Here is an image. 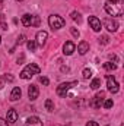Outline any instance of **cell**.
Wrapping results in <instances>:
<instances>
[{"instance_id": "d6a6232c", "label": "cell", "mask_w": 124, "mask_h": 126, "mask_svg": "<svg viewBox=\"0 0 124 126\" xmlns=\"http://www.w3.org/2000/svg\"><path fill=\"white\" fill-rule=\"evenodd\" d=\"M0 30H7V25H6L4 22H1V24H0Z\"/></svg>"}, {"instance_id": "d6986e66", "label": "cell", "mask_w": 124, "mask_h": 126, "mask_svg": "<svg viewBox=\"0 0 124 126\" xmlns=\"http://www.w3.org/2000/svg\"><path fill=\"white\" fill-rule=\"evenodd\" d=\"M104 67L107 70H115L117 69V64L115 63H111V62H107V63H104Z\"/></svg>"}, {"instance_id": "d4e9b609", "label": "cell", "mask_w": 124, "mask_h": 126, "mask_svg": "<svg viewBox=\"0 0 124 126\" xmlns=\"http://www.w3.org/2000/svg\"><path fill=\"white\" fill-rule=\"evenodd\" d=\"M99 43H102V44H108V43H110V38H108L107 35H102V37L99 38Z\"/></svg>"}, {"instance_id": "7402d4cb", "label": "cell", "mask_w": 124, "mask_h": 126, "mask_svg": "<svg viewBox=\"0 0 124 126\" xmlns=\"http://www.w3.org/2000/svg\"><path fill=\"white\" fill-rule=\"evenodd\" d=\"M39 24H41V21H39V16H37V15H32V25H31V27H39Z\"/></svg>"}, {"instance_id": "5bb4252c", "label": "cell", "mask_w": 124, "mask_h": 126, "mask_svg": "<svg viewBox=\"0 0 124 126\" xmlns=\"http://www.w3.org/2000/svg\"><path fill=\"white\" fill-rule=\"evenodd\" d=\"M77 51H79V54H86V53L89 51V43L80 41L79 46H77Z\"/></svg>"}, {"instance_id": "ba28073f", "label": "cell", "mask_w": 124, "mask_h": 126, "mask_svg": "<svg viewBox=\"0 0 124 126\" xmlns=\"http://www.w3.org/2000/svg\"><path fill=\"white\" fill-rule=\"evenodd\" d=\"M88 24H89V27L92 28L95 32L101 31V21L96 18V16H89V19H88Z\"/></svg>"}, {"instance_id": "44dd1931", "label": "cell", "mask_w": 124, "mask_h": 126, "mask_svg": "<svg viewBox=\"0 0 124 126\" xmlns=\"http://www.w3.org/2000/svg\"><path fill=\"white\" fill-rule=\"evenodd\" d=\"M45 109L48 110V111H53L54 110V103L48 98V100H45Z\"/></svg>"}, {"instance_id": "4dcf8cb0", "label": "cell", "mask_w": 124, "mask_h": 126, "mask_svg": "<svg viewBox=\"0 0 124 126\" xmlns=\"http://www.w3.org/2000/svg\"><path fill=\"white\" fill-rule=\"evenodd\" d=\"M86 126H99V125H98L96 122H93V120H91V122H88V123H86Z\"/></svg>"}, {"instance_id": "e575fe53", "label": "cell", "mask_w": 124, "mask_h": 126, "mask_svg": "<svg viewBox=\"0 0 124 126\" xmlns=\"http://www.w3.org/2000/svg\"><path fill=\"white\" fill-rule=\"evenodd\" d=\"M3 87V81H1V78H0V88Z\"/></svg>"}, {"instance_id": "ffe728a7", "label": "cell", "mask_w": 124, "mask_h": 126, "mask_svg": "<svg viewBox=\"0 0 124 126\" xmlns=\"http://www.w3.org/2000/svg\"><path fill=\"white\" fill-rule=\"evenodd\" d=\"M82 75H83V79H89V78L92 76V70H91L89 67H85V69H83V73H82Z\"/></svg>"}, {"instance_id": "9c48e42d", "label": "cell", "mask_w": 124, "mask_h": 126, "mask_svg": "<svg viewBox=\"0 0 124 126\" xmlns=\"http://www.w3.org/2000/svg\"><path fill=\"white\" fill-rule=\"evenodd\" d=\"M74 50H76L74 43H72V41H66V43H64V46H63V53H64L66 56H72Z\"/></svg>"}, {"instance_id": "f546056e", "label": "cell", "mask_w": 124, "mask_h": 126, "mask_svg": "<svg viewBox=\"0 0 124 126\" xmlns=\"http://www.w3.org/2000/svg\"><path fill=\"white\" fill-rule=\"evenodd\" d=\"M4 79H6V81H9V82H12V81H13V76H12V75H6V76H4Z\"/></svg>"}, {"instance_id": "3957f363", "label": "cell", "mask_w": 124, "mask_h": 126, "mask_svg": "<svg viewBox=\"0 0 124 126\" xmlns=\"http://www.w3.org/2000/svg\"><path fill=\"white\" fill-rule=\"evenodd\" d=\"M48 25L51 27V30H60L66 25V21L59 15H51L48 16Z\"/></svg>"}, {"instance_id": "ac0fdd59", "label": "cell", "mask_w": 124, "mask_h": 126, "mask_svg": "<svg viewBox=\"0 0 124 126\" xmlns=\"http://www.w3.org/2000/svg\"><path fill=\"white\" fill-rule=\"evenodd\" d=\"M99 87H101V79L99 78H95L92 82H91V88L92 90H98Z\"/></svg>"}, {"instance_id": "cb8c5ba5", "label": "cell", "mask_w": 124, "mask_h": 126, "mask_svg": "<svg viewBox=\"0 0 124 126\" xmlns=\"http://www.w3.org/2000/svg\"><path fill=\"white\" fill-rule=\"evenodd\" d=\"M112 104H114L112 100H105V101H104V107H105V109H111Z\"/></svg>"}, {"instance_id": "4fadbf2b", "label": "cell", "mask_w": 124, "mask_h": 126, "mask_svg": "<svg viewBox=\"0 0 124 126\" xmlns=\"http://www.w3.org/2000/svg\"><path fill=\"white\" fill-rule=\"evenodd\" d=\"M25 126H42V122H41V119H39V117L32 116V117H28L26 125H25Z\"/></svg>"}, {"instance_id": "603a6c76", "label": "cell", "mask_w": 124, "mask_h": 126, "mask_svg": "<svg viewBox=\"0 0 124 126\" xmlns=\"http://www.w3.org/2000/svg\"><path fill=\"white\" fill-rule=\"evenodd\" d=\"M26 47H28V50H31V51H35V48H37V43L35 41H28L26 43Z\"/></svg>"}, {"instance_id": "83f0119b", "label": "cell", "mask_w": 124, "mask_h": 126, "mask_svg": "<svg viewBox=\"0 0 124 126\" xmlns=\"http://www.w3.org/2000/svg\"><path fill=\"white\" fill-rule=\"evenodd\" d=\"M25 38H26V37H25V35H21V37H19V38H18V41H16V44H18V46H19V44H22V43H24V41H25Z\"/></svg>"}, {"instance_id": "7c38bea8", "label": "cell", "mask_w": 124, "mask_h": 126, "mask_svg": "<svg viewBox=\"0 0 124 126\" xmlns=\"http://www.w3.org/2000/svg\"><path fill=\"white\" fill-rule=\"evenodd\" d=\"M28 95H29V98H31V100H37V98H38V95H39L38 87H37V85H31V87L28 88Z\"/></svg>"}, {"instance_id": "74e56055", "label": "cell", "mask_w": 124, "mask_h": 126, "mask_svg": "<svg viewBox=\"0 0 124 126\" xmlns=\"http://www.w3.org/2000/svg\"><path fill=\"white\" fill-rule=\"evenodd\" d=\"M0 1H1V0H0Z\"/></svg>"}, {"instance_id": "5b68a950", "label": "cell", "mask_w": 124, "mask_h": 126, "mask_svg": "<svg viewBox=\"0 0 124 126\" xmlns=\"http://www.w3.org/2000/svg\"><path fill=\"white\" fill-rule=\"evenodd\" d=\"M118 87L120 85L115 81V78L111 76V75H107V88H108V91L112 93V94H115V93H118Z\"/></svg>"}, {"instance_id": "f1b7e54d", "label": "cell", "mask_w": 124, "mask_h": 126, "mask_svg": "<svg viewBox=\"0 0 124 126\" xmlns=\"http://www.w3.org/2000/svg\"><path fill=\"white\" fill-rule=\"evenodd\" d=\"M0 126H9V122H7L6 119H1V117H0Z\"/></svg>"}, {"instance_id": "d590c367", "label": "cell", "mask_w": 124, "mask_h": 126, "mask_svg": "<svg viewBox=\"0 0 124 126\" xmlns=\"http://www.w3.org/2000/svg\"><path fill=\"white\" fill-rule=\"evenodd\" d=\"M0 44H1V38H0Z\"/></svg>"}, {"instance_id": "6da1fadb", "label": "cell", "mask_w": 124, "mask_h": 126, "mask_svg": "<svg viewBox=\"0 0 124 126\" xmlns=\"http://www.w3.org/2000/svg\"><path fill=\"white\" fill-rule=\"evenodd\" d=\"M105 12L110 16H123L124 13V0H107Z\"/></svg>"}, {"instance_id": "836d02e7", "label": "cell", "mask_w": 124, "mask_h": 126, "mask_svg": "<svg viewBox=\"0 0 124 126\" xmlns=\"http://www.w3.org/2000/svg\"><path fill=\"white\" fill-rule=\"evenodd\" d=\"M3 19H4V16H3V15L0 13V21H3Z\"/></svg>"}, {"instance_id": "277c9868", "label": "cell", "mask_w": 124, "mask_h": 126, "mask_svg": "<svg viewBox=\"0 0 124 126\" xmlns=\"http://www.w3.org/2000/svg\"><path fill=\"white\" fill-rule=\"evenodd\" d=\"M74 85H77V81H73V82H64V84H60V85L57 87V95H60V97H66V94H67V91H69L70 88H73Z\"/></svg>"}, {"instance_id": "8fae6325", "label": "cell", "mask_w": 124, "mask_h": 126, "mask_svg": "<svg viewBox=\"0 0 124 126\" xmlns=\"http://www.w3.org/2000/svg\"><path fill=\"white\" fill-rule=\"evenodd\" d=\"M9 123H15L18 120V111L15 109H9L7 110V119H6Z\"/></svg>"}, {"instance_id": "7a4b0ae2", "label": "cell", "mask_w": 124, "mask_h": 126, "mask_svg": "<svg viewBox=\"0 0 124 126\" xmlns=\"http://www.w3.org/2000/svg\"><path fill=\"white\" fill-rule=\"evenodd\" d=\"M39 72H41V67H39L38 64H35V63H31V64H28V66L21 72L19 76H21L22 79H31L34 75H38Z\"/></svg>"}, {"instance_id": "9a60e30c", "label": "cell", "mask_w": 124, "mask_h": 126, "mask_svg": "<svg viewBox=\"0 0 124 126\" xmlns=\"http://www.w3.org/2000/svg\"><path fill=\"white\" fill-rule=\"evenodd\" d=\"M21 95H22L21 88H19V87H15V88L12 90V93H10V101H18V100L21 98Z\"/></svg>"}, {"instance_id": "4316f807", "label": "cell", "mask_w": 124, "mask_h": 126, "mask_svg": "<svg viewBox=\"0 0 124 126\" xmlns=\"http://www.w3.org/2000/svg\"><path fill=\"white\" fill-rule=\"evenodd\" d=\"M39 82H41L42 85H48V84H50L48 78H45V76H41V78H39Z\"/></svg>"}, {"instance_id": "52a82bcc", "label": "cell", "mask_w": 124, "mask_h": 126, "mask_svg": "<svg viewBox=\"0 0 124 126\" xmlns=\"http://www.w3.org/2000/svg\"><path fill=\"white\" fill-rule=\"evenodd\" d=\"M104 27H105L108 31L115 32L117 28H118V24H117V21H114L112 18H105V19H104Z\"/></svg>"}, {"instance_id": "8d00e7d4", "label": "cell", "mask_w": 124, "mask_h": 126, "mask_svg": "<svg viewBox=\"0 0 124 126\" xmlns=\"http://www.w3.org/2000/svg\"><path fill=\"white\" fill-rule=\"evenodd\" d=\"M18 1H24V0H18Z\"/></svg>"}, {"instance_id": "2e32d148", "label": "cell", "mask_w": 124, "mask_h": 126, "mask_svg": "<svg viewBox=\"0 0 124 126\" xmlns=\"http://www.w3.org/2000/svg\"><path fill=\"white\" fill-rule=\"evenodd\" d=\"M22 25L24 27H31L32 25V15H24L22 16Z\"/></svg>"}, {"instance_id": "e0dca14e", "label": "cell", "mask_w": 124, "mask_h": 126, "mask_svg": "<svg viewBox=\"0 0 124 126\" xmlns=\"http://www.w3.org/2000/svg\"><path fill=\"white\" fill-rule=\"evenodd\" d=\"M70 16H72V19H73L74 22H77V24H80V22H82V16H80V13H79V12H76V10H74V12H72V13H70Z\"/></svg>"}, {"instance_id": "8992f818", "label": "cell", "mask_w": 124, "mask_h": 126, "mask_svg": "<svg viewBox=\"0 0 124 126\" xmlns=\"http://www.w3.org/2000/svg\"><path fill=\"white\" fill-rule=\"evenodd\" d=\"M104 98H105V93H102V91L98 93V94L91 100V107H93V109H99L101 104H102V101H104Z\"/></svg>"}, {"instance_id": "30bf717a", "label": "cell", "mask_w": 124, "mask_h": 126, "mask_svg": "<svg viewBox=\"0 0 124 126\" xmlns=\"http://www.w3.org/2000/svg\"><path fill=\"white\" fill-rule=\"evenodd\" d=\"M47 38H48V34L45 31H38L37 32V44L44 46V44L47 43Z\"/></svg>"}, {"instance_id": "484cf974", "label": "cell", "mask_w": 124, "mask_h": 126, "mask_svg": "<svg viewBox=\"0 0 124 126\" xmlns=\"http://www.w3.org/2000/svg\"><path fill=\"white\" fill-rule=\"evenodd\" d=\"M70 32H72V35H73L74 38H79V35H80V32L77 31L76 28H70Z\"/></svg>"}, {"instance_id": "1f68e13d", "label": "cell", "mask_w": 124, "mask_h": 126, "mask_svg": "<svg viewBox=\"0 0 124 126\" xmlns=\"http://www.w3.org/2000/svg\"><path fill=\"white\" fill-rule=\"evenodd\" d=\"M110 59H112L114 62H118V59H117V56H115V54H110Z\"/></svg>"}]
</instances>
